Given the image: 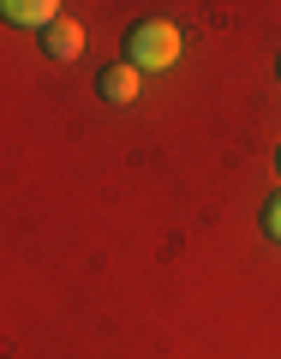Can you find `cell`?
Masks as SVG:
<instances>
[{"label":"cell","mask_w":281,"mask_h":359,"mask_svg":"<svg viewBox=\"0 0 281 359\" xmlns=\"http://www.w3.org/2000/svg\"><path fill=\"white\" fill-rule=\"evenodd\" d=\"M42 48H48V60H78V48H84V30H78L72 18H60L54 30H42Z\"/></svg>","instance_id":"277c9868"},{"label":"cell","mask_w":281,"mask_h":359,"mask_svg":"<svg viewBox=\"0 0 281 359\" xmlns=\"http://www.w3.org/2000/svg\"><path fill=\"white\" fill-rule=\"evenodd\" d=\"M263 233H269V240L281 245V192H275V198L263 204Z\"/></svg>","instance_id":"5b68a950"},{"label":"cell","mask_w":281,"mask_h":359,"mask_svg":"<svg viewBox=\"0 0 281 359\" xmlns=\"http://www.w3.org/2000/svg\"><path fill=\"white\" fill-rule=\"evenodd\" d=\"M275 168H281V150H275Z\"/></svg>","instance_id":"8992f818"},{"label":"cell","mask_w":281,"mask_h":359,"mask_svg":"<svg viewBox=\"0 0 281 359\" xmlns=\"http://www.w3.org/2000/svg\"><path fill=\"white\" fill-rule=\"evenodd\" d=\"M96 90H102V102H108V108H126V102H138V90H144V72H132L126 60H114L102 78H96Z\"/></svg>","instance_id":"3957f363"},{"label":"cell","mask_w":281,"mask_h":359,"mask_svg":"<svg viewBox=\"0 0 281 359\" xmlns=\"http://www.w3.org/2000/svg\"><path fill=\"white\" fill-rule=\"evenodd\" d=\"M0 18L25 30H54L60 25V0H0Z\"/></svg>","instance_id":"7a4b0ae2"},{"label":"cell","mask_w":281,"mask_h":359,"mask_svg":"<svg viewBox=\"0 0 281 359\" xmlns=\"http://www.w3.org/2000/svg\"><path fill=\"white\" fill-rule=\"evenodd\" d=\"M179 60V30L167 18H138L126 30V66L132 72H167Z\"/></svg>","instance_id":"6da1fadb"}]
</instances>
